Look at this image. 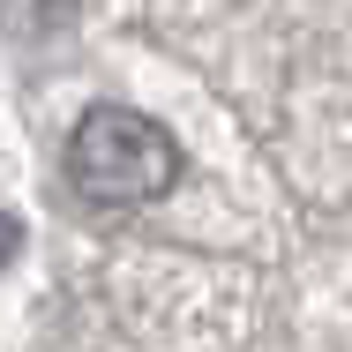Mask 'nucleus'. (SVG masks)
Segmentation results:
<instances>
[{"mask_svg":"<svg viewBox=\"0 0 352 352\" xmlns=\"http://www.w3.org/2000/svg\"><path fill=\"white\" fill-rule=\"evenodd\" d=\"M60 165H68L75 195L105 203V210H142V203H165L180 188V142L135 105H90L68 128Z\"/></svg>","mask_w":352,"mask_h":352,"instance_id":"f257e3e1","label":"nucleus"},{"mask_svg":"<svg viewBox=\"0 0 352 352\" xmlns=\"http://www.w3.org/2000/svg\"><path fill=\"white\" fill-rule=\"evenodd\" d=\"M75 15V0H8V23L15 30H60Z\"/></svg>","mask_w":352,"mask_h":352,"instance_id":"f03ea898","label":"nucleus"}]
</instances>
